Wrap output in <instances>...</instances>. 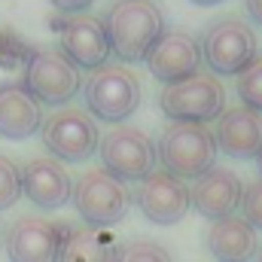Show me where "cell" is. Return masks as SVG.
<instances>
[{
	"mask_svg": "<svg viewBox=\"0 0 262 262\" xmlns=\"http://www.w3.org/2000/svg\"><path fill=\"white\" fill-rule=\"evenodd\" d=\"M110 49L119 61H143L165 34L162 9L152 0H116L104 15Z\"/></svg>",
	"mask_w": 262,
	"mask_h": 262,
	"instance_id": "obj_1",
	"label": "cell"
},
{
	"mask_svg": "<svg viewBox=\"0 0 262 262\" xmlns=\"http://www.w3.org/2000/svg\"><path fill=\"white\" fill-rule=\"evenodd\" d=\"M156 156L162 162V171L180 180H198L216 165L213 131L198 122H171L159 137Z\"/></svg>",
	"mask_w": 262,
	"mask_h": 262,
	"instance_id": "obj_2",
	"label": "cell"
},
{
	"mask_svg": "<svg viewBox=\"0 0 262 262\" xmlns=\"http://www.w3.org/2000/svg\"><path fill=\"white\" fill-rule=\"evenodd\" d=\"M70 198H73V207L82 216V223L92 229H110V226L122 223L131 201H134L128 186L104 168H92L82 177H76Z\"/></svg>",
	"mask_w": 262,
	"mask_h": 262,
	"instance_id": "obj_3",
	"label": "cell"
},
{
	"mask_svg": "<svg viewBox=\"0 0 262 262\" xmlns=\"http://www.w3.org/2000/svg\"><path fill=\"white\" fill-rule=\"evenodd\" d=\"M159 107L171 122L207 125L226 110V89L213 73H192L180 82H171L159 95Z\"/></svg>",
	"mask_w": 262,
	"mask_h": 262,
	"instance_id": "obj_4",
	"label": "cell"
},
{
	"mask_svg": "<svg viewBox=\"0 0 262 262\" xmlns=\"http://www.w3.org/2000/svg\"><path fill=\"white\" fill-rule=\"evenodd\" d=\"M82 98L95 119L122 125L140 107V79L128 67L104 64L92 70V76L82 82Z\"/></svg>",
	"mask_w": 262,
	"mask_h": 262,
	"instance_id": "obj_5",
	"label": "cell"
},
{
	"mask_svg": "<svg viewBox=\"0 0 262 262\" xmlns=\"http://www.w3.org/2000/svg\"><path fill=\"white\" fill-rule=\"evenodd\" d=\"M198 46H201V61L210 67L213 76H238L256 58V34L247 21L235 15L207 25Z\"/></svg>",
	"mask_w": 262,
	"mask_h": 262,
	"instance_id": "obj_6",
	"label": "cell"
},
{
	"mask_svg": "<svg viewBox=\"0 0 262 262\" xmlns=\"http://www.w3.org/2000/svg\"><path fill=\"white\" fill-rule=\"evenodd\" d=\"M101 162L104 171H110L113 177H119L122 183L128 180H146L156 171V143L149 140V134L134 125H116L113 131H107L101 137Z\"/></svg>",
	"mask_w": 262,
	"mask_h": 262,
	"instance_id": "obj_7",
	"label": "cell"
},
{
	"mask_svg": "<svg viewBox=\"0 0 262 262\" xmlns=\"http://www.w3.org/2000/svg\"><path fill=\"white\" fill-rule=\"evenodd\" d=\"M40 104L46 107H64L82 89L79 67L64 58L55 49H40L25 64V82H21Z\"/></svg>",
	"mask_w": 262,
	"mask_h": 262,
	"instance_id": "obj_8",
	"label": "cell"
},
{
	"mask_svg": "<svg viewBox=\"0 0 262 262\" xmlns=\"http://www.w3.org/2000/svg\"><path fill=\"white\" fill-rule=\"evenodd\" d=\"M40 134H43V143L52 152V159L70 162V165L92 159L101 146V131L95 125V119L85 110H73V107L52 113L43 122Z\"/></svg>",
	"mask_w": 262,
	"mask_h": 262,
	"instance_id": "obj_9",
	"label": "cell"
},
{
	"mask_svg": "<svg viewBox=\"0 0 262 262\" xmlns=\"http://www.w3.org/2000/svg\"><path fill=\"white\" fill-rule=\"evenodd\" d=\"M131 198H134L137 210L143 213V220H149L152 226H174L192 207L186 180H180L168 171H152L146 180L137 183Z\"/></svg>",
	"mask_w": 262,
	"mask_h": 262,
	"instance_id": "obj_10",
	"label": "cell"
},
{
	"mask_svg": "<svg viewBox=\"0 0 262 262\" xmlns=\"http://www.w3.org/2000/svg\"><path fill=\"white\" fill-rule=\"evenodd\" d=\"M64 223H49L43 216H18L6 229L9 262H58Z\"/></svg>",
	"mask_w": 262,
	"mask_h": 262,
	"instance_id": "obj_11",
	"label": "cell"
},
{
	"mask_svg": "<svg viewBox=\"0 0 262 262\" xmlns=\"http://www.w3.org/2000/svg\"><path fill=\"white\" fill-rule=\"evenodd\" d=\"M146 67L165 85L180 82V79L198 73V67H201V46H198L195 37L186 34V31H165L156 40V46L149 49Z\"/></svg>",
	"mask_w": 262,
	"mask_h": 262,
	"instance_id": "obj_12",
	"label": "cell"
},
{
	"mask_svg": "<svg viewBox=\"0 0 262 262\" xmlns=\"http://www.w3.org/2000/svg\"><path fill=\"white\" fill-rule=\"evenodd\" d=\"M21 195L40 210H58L73 195V180L52 156H37L21 168Z\"/></svg>",
	"mask_w": 262,
	"mask_h": 262,
	"instance_id": "obj_13",
	"label": "cell"
},
{
	"mask_svg": "<svg viewBox=\"0 0 262 262\" xmlns=\"http://www.w3.org/2000/svg\"><path fill=\"white\" fill-rule=\"evenodd\" d=\"M189 198H192V207L204 220L216 223V220L235 216V210L241 207V198H244V183L235 171L213 165L207 174H201L192 183Z\"/></svg>",
	"mask_w": 262,
	"mask_h": 262,
	"instance_id": "obj_14",
	"label": "cell"
},
{
	"mask_svg": "<svg viewBox=\"0 0 262 262\" xmlns=\"http://www.w3.org/2000/svg\"><path fill=\"white\" fill-rule=\"evenodd\" d=\"M213 140H216V149L223 156L250 162L262 152V116L244 104L226 107L223 116L216 119Z\"/></svg>",
	"mask_w": 262,
	"mask_h": 262,
	"instance_id": "obj_15",
	"label": "cell"
},
{
	"mask_svg": "<svg viewBox=\"0 0 262 262\" xmlns=\"http://www.w3.org/2000/svg\"><path fill=\"white\" fill-rule=\"evenodd\" d=\"M61 55L70 58L76 67H98L107 64V58L113 55L104 21L95 15H73L61 25Z\"/></svg>",
	"mask_w": 262,
	"mask_h": 262,
	"instance_id": "obj_16",
	"label": "cell"
},
{
	"mask_svg": "<svg viewBox=\"0 0 262 262\" xmlns=\"http://www.w3.org/2000/svg\"><path fill=\"white\" fill-rule=\"evenodd\" d=\"M40 128H43V104L21 82H3L0 85V137L28 140Z\"/></svg>",
	"mask_w": 262,
	"mask_h": 262,
	"instance_id": "obj_17",
	"label": "cell"
},
{
	"mask_svg": "<svg viewBox=\"0 0 262 262\" xmlns=\"http://www.w3.org/2000/svg\"><path fill=\"white\" fill-rule=\"evenodd\" d=\"M204 244L216 262H250L259 253V235L244 216H226L210 223Z\"/></svg>",
	"mask_w": 262,
	"mask_h": 262,
	"instance_id": "obj_18",
	"label": "cell"
},
{
	"mask_svg": "<svg viewBox=\"0 0 262 262\" xmlns=\"http://www.w3.org/2000/svg\"><path fill=\"white\" fill-rule=\"evenodd\" d=\"M119 247L122 244L107 229L67 226L64 223L58 262H116L119 259Z\"/></svg>",
	"mask_w": 262,
	"mask_h": 262,
	"instance_id": "obj_19",
	"label": "cell"
},
{
	"mask_svg": "<svg viewBox=\"0 0 262 262\" xmlns=\"http://www.w3.org/2000/svg\"><path fill=\"white\" fill-rule=\"evenodd\" d=\"M238 98H241L244 107L256 110L262 116V55H256L238 73Z\"/></svg>",
	"mask_w": 262,
	"mask_h": 262,
	"instance_id": "obj_20",
	"label": "cell"
},
{
	"mask_svg": "<svg viewBox=\"0 0 262 262\" xmlns=\"http://www.w3.org/2000/svg\"><path fill=\"white\" fill-rule=\"evenodd\" d=\"M116 262H174V259H171L165 244L149 241V238H134V241H125L119 247V259Z\"/></svg>",
	"mask_w": 262,
	"mask_h": 262,
	"instance_id": "obj_21",
	"label": "cell"
},
{
	"mask_svg": "<svg viewBox=\"0 0 262 262\" xmlns=\"http://www.w3.org/2000/svg\"><path fill=\"white\" fill-rule=\"evenodd\" d=\"M21 198V168L0 152V210H9Z\"/></svg>",
	"mask_w": 262,
	"mask_h": 262,
	"instance_id": "obj_22",
	"label": "cell"
},
{
	"mask_svg": "<svg viewBox=\"0 0 262 262\" xmlns=\"http://www.w3.org/2000/svg\"><path fill=\"white\" fill-rule=\"evenodd\" d=\"M241 216L259 232L262 229V177L244 186V198H241Z\"/></svg>",
	"mask_w": 262,
	"mask_h": 262,
	"instance_id": "obj_23",
	"label": "cell"
},
{
	"mask_svg": "<svg viewBox=\"0 0 262 262\" xmlns=\"http://www.w3.org/2000/svg\"><path fill=\"white\" fill-rule=\"evenodd\" d=\"M95 0H52V6L55 9H61V12H82V9H89Z\"/></svg>",
	"mask_w": 262,
	"mask_h": 262,
	"instance_id": "obj_24",
	"label": "cell"
},
{
	"mask_svg": "<svg viewBox=\"0 0 262 262\" xmlns=\"http://www.w3.org/2000/svg\"><path fill=\"white\" fill-rule=\"evenodd\" d=\"M244 6H247V12H250V18L262 25V0H244Z\"/></svg>",
	"mask_w": 262,
	"mask_h": 262,
	"instance_id": "obj_25",
	"label": "cell"
},
{
	"mask_svg": "<svg viewBox=\"0 0 262 262\" xmlns=\"http://www.w3.org/2000/svg\"><path fill=\"white\" fill-rule=\"evenodd\" d=\"M192 3H201V6H213V3H223V0H192Z\"/></svg>",
	"mask_w": 262,
	"mask_h": 262,
	"instance_id": "obj_26",
	"label": "cell"
},
{
	"mask_svg": "<svg viewBox=\"0 0 262 262\" xmlns=\"http://www.w3.org/2000/svg\"><path fill=\"white\" fill-rule=\"evenodd\" d=\"M256 165H259V174H262V152L256 156Z\"/></svg>",
	"mask_w": 262,
	"mask_h": 262,
	"instance_id": "obj_27",
	"label": "cell"
},
{
	"mask_svg": "<svg viewBox=\"0 0 262 262\" xmlns=\"http://www.w3.org/2000/svg\"><path fill=\"white\" fill-rule=\"evenodd\" d=\"M256 262H262V250H259V253H256Z\"/></svg>",
	"mask_w": 262,
	"mask_h": 262,
	"instance_id": "obj_28",
	"label": "cell"
}]
</instances>
